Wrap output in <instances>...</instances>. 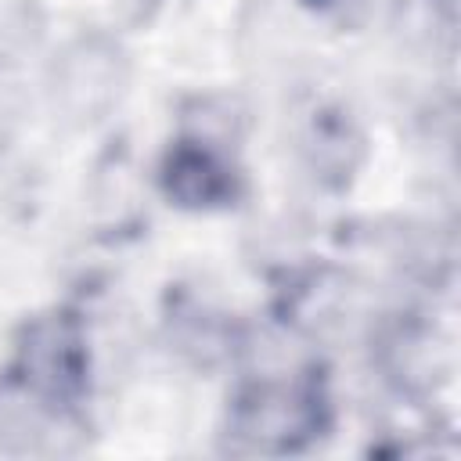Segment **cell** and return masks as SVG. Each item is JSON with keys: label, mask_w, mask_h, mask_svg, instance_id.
Returning <instances> with one entry per match:
<instances>
[{"label": "cell", "mask_w": 461, "mask_h": 461, "mask_svg": "<svg viewBox=\"0 0 461 461\" xmlns=\"http://www.w3.org/2000/svg\"><path fill=\"white\" fill-rule=\"evenodd\" d=\"M7 375L43 403L76 414L90 393V342L76 310H43L29 317L14 339Z\"/></svg>", "instance_id": "7a4b0ae2"}, {"label": "cell", "mask_w": 461, "mask_h": 461, "mask_svg": "<svg viewBox=\"0 0 461 461\" xmlns=\"http://www.w3.org/2000/svg\"><path fill=\"white\" fill-rule=\"evenodd\" d=\"M122 83H126L122 50L101 36L72 43L54 68V97L79 122L101 119L119 101Z\"/></svg>", "instance_id": "277c9868"}, {"label": "cell", "mask_w": 461, "mask_h": 461, "mask_svg": "<svg viewBox=\"0 0 461 461\" xmlns=\"http://www.w3.org/2000/svg\"><path fill=\"white\" fill-rule=\"evenodd\" d=\"M158 187L176 209L212 212L238 205V198L245 194V176L234 162V148L176 133L158 162Z\"/></svg>", "instance_id": "3957f363"}, {"label": "cell", "mask_w": 461, "mask_h": 461, "mask_svg": "<svg viewBox=\"0 0 461 461\" xmlns=\"http://www.w3.org/2000/svg\"><path fill=\"white\" fill-rule=\"evenodd\" d=\"M303 4L324 18H335L339 25H357L367 7V0H303Z\"/></svg>", "instance_id": "52a82bcc"}, {"label": "cell", "mask_w": 461, "mask_h": 461, "mask_svg": "<svg viewBox=\"0 0 461 461\" xmlns=\"http://www.w3.org/2000/svg\"><path fill=\"white\" fill-rule=\"evenodd\" d=\"M68 418V411H58L43 403L36 393H29L11 375L0 378V454H43L50 450V436Z\"/></svg>", "instance_id": "8992f818"}, {"label": "cell", "mask_w": 461, "mask_h": 461, "mask_svg": "<svg viewBox=\"0 0 461 461\" xmlns=\"http://www.w3.org/2000/svg\"><path fill=\"white\" fill-rule=\"evenodd\" d=\"M331 429V400L317 375H259L227 407L223 443L245 457H288L321 443Z\"/></svg>", "instance_id": "6da1fadb"}, {"label": "cell", "mask_w": 461, "mask_h": 461, "mask_svg": "<svg viewBox=\"0 0 461 461\" xmlns=\"http://www.w3.org/2000/svg\"><path fill=\"white\" fill-rule=\"evenodd\" d=\"M303 155L324 187H346L364 162V133L346 108H317L303 133Z\"/></svg>", "instance_id": "5b68a950"}]
</instances>
